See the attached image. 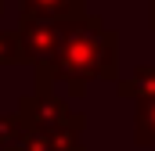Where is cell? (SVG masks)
<instances>
[{"instance_id": "6da1fadb", "label": "cell", "mask_w": 155, "mask_h": 151, "mask_svg": "<svg viewBox=\"0 0 155 151\" xmlns=\"http://www.w3.org/2000/svg\"><path fill=\"white\" fill-rule=\"evenodd\" d=\"M36 90H54L65 86V94L79 101L87 97V86L105 79L116 83L119 79V33L105 25L101 14H83L69 22V33L61 50L54 54V61L36 65Z\"/></svg>"}, {"instance_id": "7a4b0ae2", "label": "cell", "mask_w": 155, "mask_h": 151, "mask_svg": "<svg viewBox=\"0 0 155 151\" xmlns=\"http://www.w3.org/2000/svg\"><path fill=\"white\" fill-rule=\"evenodd\" d=\"M18 112L33 130H76V133L87 130V115L69 108V101L58 97L54 90H33L18 97Z\"/></svg>"}, {"instance_id": "3957f363", "label": "cell", "mask_w": 155, "mask_h": 151, "mask_svg": "<svg viewBox=\"0 0 155 151\" xmlns=\"http://www.w3.org/2000/svg\"><path fill=\"white\" fill-rule=\"evenodd\" d=\"M72 22V18H69ZM69 22H58V18H29V14H18V33H22V47H25V61L36 69L54 61V54L61 50L65 33H69Z\"/></svg>"}, {"instance_id": "277c9868", "label": "cell", "mask_w": 155, "mask_h": 151, "mask_svg": "<svg viewBox=\"0 0 155 151\" xmlns=\"http://www.w3.org/2000/svg\"><path fill=\"white\" fill-rule=\"evenodd\" d=\"M15 4H18V14H29V18L69 22V18H83L87 14V0H15Z\"/></svg>"}, {"instance_id": "5b68a950", "label": "cell", "mask_w": 155, "mask_h": 151, "mask_svg": "<svg viewBox=\"0 0 155 151\" xmlns=\"http://www.w3.org/2000/svg\"><path fill=\"white\" fill-rule=\"evenodd\" d=\"M116 94L126 97V101L155 97V65H137L126 79H116Z\"/></svg>"}, {"instance_id": "8992f818", "label": "cell", "mask_w": 155, "mask_h": 151, "mask_svg": "<svg viewBox=\"0 0 155 151\" xmlns=\"http://www.w3.org/2000/svg\"><path fill=\"white\" fill-rule=\"evenodd\" d=\"M134 144L137 148H155V97L134 101Z\"/></svg>"}, {"instance_id": "52a82bcc", "label": "cell", "mask_w": 155, "mask_h": 151, "mask_svg": "<svg viewBox=\"0 0 155 151\" xmlns=\"http://www.w3.org/2000/svg\"><path fill=\"white\" fill-rule=\"evenodd\" d=\"M25 133H29V122L22 112H0V151H18Z\"/></svg>"}, {"instance_id": "ba28073f", "label": "cell", "mask_w": 155, "mask_h": 151, "mask_svg": "<svg viewBox=\"0 0 155 151\" xmlns=\"http://www.w3.org/2000/svg\"><path fill=\"white\" fill-rule=\"evenodd\" d=\"M0 65H25V47L18 29H0Z\"/></svg>"}, {"instance_id": "9c48e42d", "label": "cell", "mask_w": 155, "mask_h": 151, "mask_svg": "<svg viewBox=\"0 0 155 151\" xmlns=\"http://www.w3.org/2000/svg\"><path fill=\"white\" fill-rule=\"evenodd\" d=\"M148 25L155 29V0H148Z\"/></svg>"}, {"instance_id": "30bf717a", "label": "cell", "mask_w": 155, "mask_h": 151, "mask_svg": "<svg viewBox=\"0 0 155 151\" xmlns=\"http://www.w3.org/2000/svg\"><path fill=\"white\" fill-rule=\"evenodd\" d=\"M4 4H7V0H0V14H4Z\"/></svg>"}, {"instance_id": "8fae6325", "label": "cell", "mask_w": 155, "mask_h": 151, "mask_svg": "<svg viewBox=\"0 0 155 151\" xmlns=\"http://www.w3.org/2000/svg\"><path fill=\"white\" fill-rule=\"evenodd\" d=\"M87 4H90V0H87Z\"/></svg>"}]
</instances>
